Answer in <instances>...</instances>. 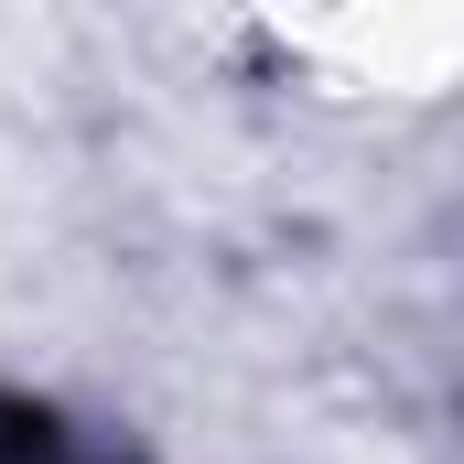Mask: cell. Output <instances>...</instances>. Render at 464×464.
<instances>
[{"label": "cell", "mask_w": 464, "mask_h": 464, "mask_svg": "<svg viewBox=\"0 0 464 464\" xmlns=\"http://www.w3.org/2000/svg\"><path fill=\"white\" fill-rule=\"evenodd\" d=\"M0 464H119L98 432H76L54 400H33V389H0Z\"/></svg>", "instance_id": "cell-1"}]
</instances>
